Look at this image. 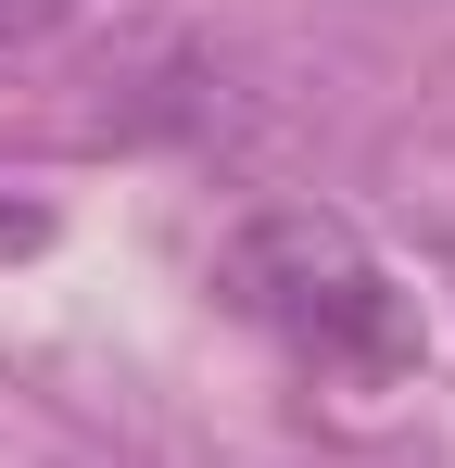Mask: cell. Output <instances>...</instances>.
Wrapping results in <instances>:
<instances>
[{
	"label": "cell",
	"mask_w": 455,
	"mask_h": 468,
	"mask_svg": "<svg viewBox=\"0 0 455 468\" xmlns=\"http://www.w3.org/2000/svg\"><path fill=\"white\" fill-rule=\"evenodd\" d=\"M76 0H0V51H26V38H51Z\"/></svg>",
	"instance_id": "obj_2"
},
{
	"label": "cell",
	"mask_w": 455,
	"mask_h": 468,
	"mask_svg": "<svg viewBox=\"0 0 455 468\" xmlns=\"http://www.w3.org/2000/svg\"><path fill=\"white\" fill-rule=\"evenodd\" d=\"M216 292L279 355H303L316 380H354V392H392L418 380V355H430V316L418 292L392 279L367 253L354 216H329V203H266V216H240L216 253Z\"/></svg>",
	"instance_id": "obj_1"
}]
</instances>
